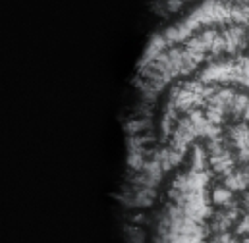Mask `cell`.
Masks as SVG:
<instances>
[{"label":"cell","instance_id":"cell-1","mask_svg":"<svg viewBox=\"0 0 249 243\" xmlns=\"http://www.w3.org/2000/svg\"><path fill=\"white\" fill-rule=\"evenodd\" d=\"M211 201L203 166L180 174L168 191L166 205L157 214L153 243H205Z\"/></svg>","mask_w":249,"mask_h":243},{"label":"cell","instance_id":"cell-2","mask_svg":"<svg viewBox=\"0 0 249 243\" xmlns=\"http://www.w3.org/2000/svg\"><path fill=\"white\" fill-rule=\"evenodd\" d=\"M238 232H240V234H249V195H248V201H246V208H244L242 222H240V226H238Z\"/></svg>","mask_w":249,"mask_h":243}]
</instances>
